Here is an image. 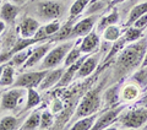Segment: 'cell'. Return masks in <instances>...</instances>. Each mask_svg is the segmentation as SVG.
Instances as JSON below:
<instances>
[{
  "mask_svg": "<svg viewBox=\"0 0 147 130\" xmlns=\"http://www.w3.org/2000/svg\"><path fill=\"white\" fill-rule=\"evenodd\" d=\"M123 1H125V0H113L112 1V5H117V4H120Z\"/></svg>",
  "mask_w": 147,
  "mask_h": 130,
  "instance_id": "39",
  "label": "cell"
},
{
  "mask_svg": "<svg viewBox=\"0 0 147 130\" xmlns=\"http://www.w3.org/2000/svg\"><path fill=\"white\" fill-rule=\"evenodd\" d=\"M123 109H124V106H117V107H114V108L108 109L107 112H104L102 115H98L92 129L93 130L107 129L109 125H112L114 122H117L119 119V117L121 115Z\"/></svg>",
  "mask_w": 147,
  "mask_h": 130,
  "instance_id": "7",
  "label": "cell"
},
{
  "mask_svg": "<svg viewBox=\"0 0 147 130\" xmlns=\"http://www.w3.org/2000/svg\"><path fill=\"white\" fill-rule=\"evenodd\" d=\"M142 66H147V50H146V53H145V57H144V60H142Z\"/></svg>",
  "mask_w": 147,
  "mask_h": 130,
  "instance_id": "38",
  "label": "cell"
},
{
  "mask_svg": "<svg viewBox=\"0 0 147 130\" xmlns=\"http://www.w3.org/2000/svg\"><path fill=\"white\" fill-rule=\"evenodd\" d=\"M99 42L100 41H99L98 33L96 31H91L88 35H86L82 38L79 48L82 52V54H91V53H94L99 48Z\"/></svg>",
  "mask_w": 147,
  "mask_h": 130,
  "instance_id": "12",
  "label": "cell"
},
{
  "mask_svg": "<svg viewBox=\"0 0 147 130\" xmlns=\"http://www.w3.org/2000/svg\"><path fill=\"white\" fill-rule=\"evenodd\" d=\"M132 26H135V27H137V28L144 31L147 27V14H144L142 16H140L134 24H132Z\"/></svg>",
  "mask_w": 147,
  "mask_h": 130,
  "instance_id": "34",
  "label": "cell"
},
{
  "mask_svg": "<svg viewBox=\"0 0 147 130\" xmlns=\"http://www.w3.org/2000/svg\"><path fill=\"white\" fill-rule=\"evenodd\" d=\"M54 123V115L49 110H44L42 112V117H40V129H49L52 128Z\"/></svg>",
  "mask_w": 147,
  "mask_h": 130,
  "instance_id": "31",
  "label": "cell"
},
{
  "mask_svg": "<svg viewBox=\"0 0 147 130\" xmlns=\"http://www.w3.org/2000/svg\"><path fill=\"white\" fill-rule=\"evenodd\" d=\"M102 1H105V3H112L113 0H102Z\"/></svg>",
  "mask_w": 147,
  "mask_h": 130,
  "instance_id": "41",
  "label": "cell"
},
{
  "mask_svg": "<svg viewBox=\"0 0 147 130\" xmlns=\"http://www.w3.org/2000/svg\"><path fill=\"white\" fill-rule=\"evenodd\" d=\"M4 68H5V64H0V77H1V75H3Z\"/></svg>",
  "mask_w": 147,
  "mask_h": 130,
  "instance_id": "40",
  "label": "cell"
},
{
  "mask_svg": "<svg viewBox=\"0 0 147 130\" xmlns=\"http://www.w3.org/2000/svg\"><path fill=\"white\" fill-rule=\"evenodd\" d=\"M39 28H40V25L38 21L34 20L33 17L26 16L20 22L18 32H20V36L22 38H32V37L36 36V33L39 31Z\"/></svg>",
  "mask_w": 147,
  "mask_h": 130,
  "instance_id": "10",
  "label": "cell"
},
{
  "mask_svg": "<svg viewBox=\"0 0 147 130\" xmlns=\"http://www.w3.org/2000/svg\"><path fill=\"white\" fill-rule=\"evenodd\" d=\"M10 1L16 4V5H21V4H24L25 1H27V0H10Z\"/></svg>",
  "mask_w": 147,
  "mask_h": 130,
  "instance_id": "37",
  "label": "cell"
},
{
  "mask_svg": "<svg viewBox=\"0 0 147 130\" xmlns=\"http://www.w3.org/2000/svg\"><path fill=\"white\" fill-rule=\"evenodd\" d=\"M86 57H87V55H84V57H81L79 60H77V62H75L74 64H71L70 66H67L66 71H64V75H63V77L60 79V81H59V83H58L57 86L64 87V86L69 85V83L71 82L72 79L77 75V71H79V69H80V66L82 65V63H84V60H85Z\"/></svg>",
  "mask_w": 147,
  "mask_h": 130,
  "instance_id": "15",
  "label": "cell"
},
{
  "mask_svg": "<svg viewBox=\"0 0 147 130\" xmlns=\"http://www.w3.org/2000/svg\"><path fill=\"white\" fill-rule=\"evenodd\" d=\"M100 106V95H99V89H96L93 91L88 92L81 102L77 106V109L75 112V119H80L91 115L97 112V109Z\"/></svg>",
  "mask_w": 147,
  "mask_h": 130,
  "instance_id": "3",
  "label": "cell"
},
{
  "mask_svg": "<svg viewBox=\"0 0 147 130\" xmlns=\"http://www.w3.org/2000/svg\"><path fill=\"white\" fill-rule=\"evenodd\" d=\"M64 75V68H58V69H49L47 75L44 76V79L42 80L39 85V89L40 90H48L50 87H54L57 86L60 79Z\"/></svg>",
  "mask_w": 147,
  "mask_h": 130,
  "instance_id": "13",
  "label": "cell"
},
{
  "mask_svg": "<svg viewBox=\"0 0 147 130\" xmlns=\"http://www.w3.org/2000/svg\"><path fill=\"white\" fill-rule=\"evenodd\" d=\"M40 117L42 113L40 112H33L28 118L26 119V122L20 127L21 130H34L40 127Z\"/></svg>",
  "mask_w": 147,
  "mask_h": 130,
  "instance_id": "20",
  "label": "cell"
},
{
  "mask_svg": "<svg viewBox=\"0 0 147 130\" xmlns=\"http://www.w3.org/2000/svg\"><path fill=\"white\" fill-rule=\"evenodd\" d=\"M118 20H119V15H118V12L114 10L113 12H110L109 15L103 17L102 20L99 21V24H98V32H103L105 27H108L110 25H117Z\"/></svg>",
  "mask_w": 147,
  "mask_h": 130,
  "instance_id": "26",
  "label": "cell"
},
{
  "mask_svg": "<svg viewBox=\"0 0 147 130\" xmlns=\"http://www.w3.org/2000/svg\"><path fill=\"white\" fill-rule=\"evenodd\" d=\"M119 122L123 127L129 129H139L147 123V108H140L131 110L129 113L121 114L119 117Z\"/></svg>",
  "mask_w": 147,
  "mask_h": 130,
  "instance_id": "4",
  "label": "cell"
},
{
  "mask_svg": "<svg viewBox=\"0 0 147 130\" xmlns=\"http://www.w3.org/2000/svg\"><path fill=\"white\" fill-rule=\"evenodd\" d=\"M81 57H82V52L80 50L79 45H77V47H75V45H74L70 52L67 53L65 60H64V66H65V68L70 66L71 64H74L75 62H77V60H79Z\"/></svg>",
  "mask_w": 147,
  "mask_h": 130,
  "instance_id": "27",
  "label": "cell"
},
{
  "mask_svg": "<svg viewBox=\"0 0 147 130\" xmlns=\"http://www.w3.org/2000/svg\"><path fill=\"white\" fill-rule=\"evenodd\" d=\"M139 95V89L134 83H127L120 89V100L124 102H129L135 100Z\"/></svg>",
  "mask_w": 147,
  "mask_h": 130,
  "instance_id": "19",
  "label": "cell"
},
{
  "mask_svg": "<svg viewBox=\"0 0 147 130\" xmlns=\"http://www.w3.org/2000/svg\"><path fill=\"white\" fill-rule=\"evenodd\" d=\"M97 16H88L86 18H82L81 21H79L75 26H72L71 35L70 37H85L86 35H88L90 32L93 30V26L97 22Z\"/></svg>",
  "mask_w": 147,
  "mask_h": 130,
  "instance_id": "9",
  "label": "cell"
},
{
  "mask_svg": "<svg viewBox=\"0 0 147 130\" xmlns=\"http://www.w3.org/2000/svg\"><path fill=\"white\" fill-rule=\"evenodd\" d=\"M98 62H99V55L96 54V55H90V57H86L84 63L80 66L79 71H77V77H87L90 76L92 72L96 70V68H97L98 65Z\"/></svg>",
  "mask_w": 147,
  "mask_h": 130,
  "instance_id": "14",
  "label": "cell"
},
{
  "mask_svg": "<svg viewBox=\"0 0 147 130\" xmlns=\"http://www.w3.org/2000/svg\"><path fill=\"white\" fill-rule=\"evenodd\" d=\"M48 70L47 69H42L39 71H31V72H24L21 75H18V77L13 82L15 87H24V89H31V87H39L40 82L44 79V76L47 75Z\"/></svg>",
  "mask_w": 147,
  "mask_h": 130,
  "instance_id": "5",
  "label": "cell"
},
{
  "mask_svg": "<svg viewBox=\"0 0 147 130\" xmlns=\"http://www.w3.org/2000/svg\"><path fill=\"white\" fill-rule=\"evenodd\" d=\"M141 35H142V30L137 28L135 26H130L126 30L125 35H124V38H125L126 43H134V42L140 39Z\"/></svg>",
  "mask_w": 147,
  "mask_h": 130,
  "instance_id": "28",
  "label": "cell"
},
{
  "mask_svg": "<svg viewBox=\"0 0 147 130\" xmlns=\"http://www.w3.org/2000/svg\"><path fill=\"white\" fill-rule=\"evenodd\" d=\"M71 30H72V26H70V24L65 25L64 27H60V30L55 33V35H57L55 39H57V41H61V39H65V38H67V37H70Z\"/></svg>",
  "mask_w": 147,
  "mask_h": 130,
  "instance_id": "33",
  "label": "cell"
},
{
  "mask_svg": "<svg viewBox=\"0 0 147 130\" xmlns=\"http://www.w3.org/2000/svg\"><path fill=\"white\" fill-rule=\"evenodd\" d=\"M37 11L39 16H42L44 20H57L63 12V5L58 0H45L40 1L37 5Z\"/></svg>",
  "mask_w": 147,
  "mask_h": 130,
  "instance_id": "6",
  "label": "cell"
},
{
  "mask_svg": "<svg viewBox=\"0 0 147 130\" xmlns=\"http://www.w3.org/2000/svg\"><path fill=\"white\" fill-rule=\"evenodd\" d=\"M40 101H42V98H40V95L34 90V87L27 89V102H26L25 110L36 108L37 106H39Z\"/></svg>",
  "mask_w": 147,
  "mask_h": 130,
  "instance_id": "21",
  "label": "cell"
},
{
  "mask_svg": "<svg viewBox=\"0 0 147 130\" xmlns=\"http://www.w3.org/2000/svg\"><path fill=\"white\" fill-rule=\"evenodd\" d=\"M74 47V42H64V43L59 44L58 47L50 49L48 54L42 62V69H54L57 68L59 64H61L65 60L67 53Z\"/></svg>",
  "mask_w": 147,
  "mask_h": 130,
  "instance_id": "2",
  "label": "cell"
},
{
  "mask_svg": "<svg viewBox=\"0 0 147 130\" xmlns=\"http://www.w3.org/2000/svg\"><path fill=\"white\" fill-rule=\"evenodd\" d=\"M96 119H97V115L96 114H91V115H87V117L80 118L71 125L70 129L71 130H90L93 127Z\"/></svg>",
  "mask_w": 147,
  "mask_h": 130,
  "instance_id": "17",
  "label": "cell"
},
{
  "mask_svg": "<svg viewBox=\"0 0 147 130\" xmlns=\"http://www.w3.org/2000/svg\"><path fill=\"white\" fill-rule=\"evenodd\" d=\"M120 37H121V32L117 25H110L105 27L103 31V38L108 42H115Z\"/></svg>",
  "mask_w": 147,
  "mask_h": 130,
  "instance_id": "25",
  "label": "cell"
},
{
  "mask_svg": "<svg viewBox=\"0 0 147 130\" xmlns=\"http://www.w3.org/2000/svg\"><path fill=\"white\" fill-rule=\"evenodd\" d=\"M60 24H59V21L58 20H53V21H50L48 25H45L44 27H43V30H44V32H45V35H47L48 37H50V36H53V35H55L57 32L60 30Z\"/></svg>",
  "mask_w": 147,
  "mask_h": 130,
  "instance_id": "32",
  "label": "cell"
},
{
  "mask_svg": "<svg viewBox=\"0 0 147 130\" xmlns=\"http://www.w3.org/2000/svg\"><path fill=\"white\" fill-rule=\"evenodd\" d=\"M27 92L26 89L24 87H15L12 90H9L1 96V108L6 110H12L20 103L24 95Z\"/></svg>",
  "mask_w": 147,
  "mask_h": 130,
  "instance_id": "8",
  "label": "cell"
},
{
  "mask_svg": "<svg viewBox=\"0 0 147 130\" xmlns=\"http://www.w3.org/2000/svg\"><path fill=\"white\" fill-rule=\"evenodd\" d=\"M144 14H147V1L136 5L130 11V15H129V18H127V26H131L137 18H139L140 16H142Z\"/></svg>",
  "mask_w": 147,
  "mask_h": 130,
  "instance_id": "23",
  "label": "cell"
},
{
  "mask_svg": "<svg viewBox=\"0 0 147 130\" xmlns=\"http://www.w3.org/2000/svg\"><path fill=\"white\" fill-rule=\"evenodd\" d=\"M50 49H52V44L50 43H44V44H40V45H38V47L33 48L28 60H27V62L25 63V65H24V69L33 68L36 64H38L40 60H43L45 58V55L48 54V52Z\"/></svg>",
  "mask_w": 147,
  "mask_h": 130,
  "instance_id": "11",
  "label": "cell"
},
{
  "mask_svg": "<svg viewBox=\"0 0 147 130\" xmlns=\"http://www.w3.org/2000/svg\"><path fill=\"white\" fill-rule=\"evenodd\" d=\"M18 15V5L13 3H5L0 9V18L5 24H12Z\"/></svg>",
  "mask_w": 147,
  "mask_h": 130,
  "instance_id": "16",
  "label": "cell"
},
{
  "mask_svg": "<svg viewBox=\"0 0 147 130\" xmlns=\"http://www.w3.org/2000/svg\"><path fill=\"white\" fill-rule=\"evenodd\" d=\"M13 82H15V68L12 64H5L3 75L0 77V86L7 87L13 85Z\"/></svg>",
  "mask_w": 147,
  "mask_h": 130,
  "instance_id": "18",
  "label": "cell"
},
{
  "mask_svg": "<svg viewBox=\"0 0 147 130\" xmlns=\"http://www.w3.org/2000/svg\"><path fill=\"white\" fill-rule=\"evenodd\" d=\"M146 49H147V42L145 39L139 42V43L134 42V44L125 48L124 52L120 54V57L118 59V65L123 68L124 70H129V69L139 65L141 60H144L142 58L145 57Z\"/></svg>",
  "mask_w": 147,
  "mask_h": 130,
  "instance_id": "1",
  "label": "cell"
},
{
  "mask_svg": "<svg viewBox=\"0 0 147 130\" xmlns=\"http://www.w3.org/2000/svg\"><path fill=\"white\" fill-rule=\"evenodd\" d=\"M4 30H5V22H4L1 18H0V35L4 32Z\"/></svg>",
  "mask_w": 147,
  "mask_h": 130,
  "instance_id": "36",
  "label": "cell"
},
{
  "mask_svg": "<svg viewBox=\"0 0 147 130\" xmlns=\"http://www.w3.org/2000/svg\"><path fill=\"white\" fill-rule=\"evenodd\" d=\"M18 120L12 115H6L0 119V130H13L17 129Z\"/></svg>",
  "mask_w": 147,
  "mask_h": 130,
  "instance_id": "29",
  "label": "cell"
},
{
  "mask_svg": "<svg viewBox=\"0 0 147 130\" xmlns=\"http://www.w3.org/2000/svg\"><path fill=\"white\" fill-rule=\"evenodd\" d=\"M52 109H53V112H54V113H57V112H59L60 109H63V104H61V102L59 101V100H54V101H53Z\"/></svg>",
  "mask_w": 147,
  "mask_h": 130,
  "instance_id": "35",
  "label": "cell"
},
{
  "mask_svg": "<svg viewBox=\"0 0 147 130\" xmlns=\"http://www.w3.org/2000/svg\"><path fill=\"white\" fill-rule=\"evenodd\" d=\"M103 100L105 101L107 104H110V106L117 104L118 102L120 101V87L119 86L110 87V89L105 91V93L103 95Z\"/></svg>",
  "mask_w": 147,
  "mask_h": 130,
  "instance_id": "22",
  "label": "cell"
},
{
  "mask_svg": "<svg viewBox=\"0 0 147 130\" xmlns=\"http://www.w3.org/2000/svg\"><path fill=\"white\" fill-rule=\"evenodd\" d=\"M88 3H90V0H75L70 7V17L74 18L77 15H80L86 9V6L88 5Z\"/></svg>",
  "mask_w": 147,
  "mask_h": 130,
  "instance_id": "30",
  "label": "cell"
},
{
  "mask_svg": "<svg viewBox=\"0 0 147 130\" xmlns=\"http://www.w3.org/2000/svg\"><path fill=\"white\" fill-rule=\"evenodd\" d=\"M31 53H32V49H28V48L15 53L11 57V64L13 66H22V65H25V63L28 60Z\"/></svg>",
  "mask_w": 147,
  "mask_h": 130,
  "instance_id": "24",
  "label": "cell"
}]
</instances>
